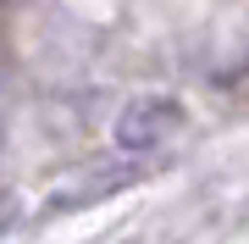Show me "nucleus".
<instances>
[{"label":"nucleus","mask_w":249,"mask_h":244,"mask_svg":"<svg viewBox=\"0 0 249 244\" xmlns=\"http://www.w3.org/2000/svg\"><path fill=\"white\" fill-rule=\"evenodd\" d=\"M6 122H11V111H6V73H0V150H6Z\"/></svg>","instance_id":"nucleus-2"},{"label":"nucleus","mask_w":249,"mask_h":244,"mask_svg":"<svg viewBox=\"0 0 249 244\" xmlns=\"http://www.w3.org/2000/svg\"><path fill=\"white\" fill-rule=\"evenodd\" d=\"M178 128H183V106L178 100H166V94H150V100H133V106L116 117V150H160V145H172L178 139Z\"/></svg>","instance_id":"nucleus-1"}]
</instances>
